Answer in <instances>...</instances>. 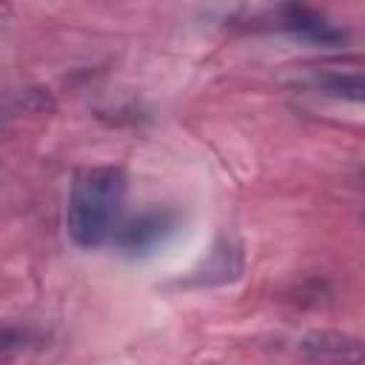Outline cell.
I'll list each match as a JSON object with an SVG mask.
<instances>
[{
    "instance_id": "obj_1",
    "label": "cell",
    "mask_w": 365,
    "mask_h": 365,
    "mask_svg": "<svg viewBox=\"0 0 365 365\" xmlns=\"http://www.w3.org/2000/svg\"><path fill=\"white\" fill-rule=\"evenodd\" d=\"M125 202V174L117 165L83 168L68 194L66 231L74 245L91 251L114 240Z\"/></svg>"
},
{
    "instance_id": "obj_2",
    "label": "cell",
    "mask_w": 365,
    "mask_h": 365,
    "mask_svg": "<svg viewBox=\"0 0 365 365\" xmlns=\"http://www.w3.org/2000/svg\"><path fill=\"white\" fill-rule=\"evenodd\" d=\"M274 26L282 29L285 34L305 40L311 46H342L348 40V31L336 23H331L328 17L305 9V6H279L274 14Z\"/></svg>"
},
{
    "instance_id": "obj_3",
    "label": "cell",
    "mask_w": 365,
    "mask_h": 365,
    "mask_svg": "<svg viewBox=\"0 0 365 365\" xmlns=\"http://www.w3.org/2000/svg\"><path fill=\"white\" fill-rule=\"evenodd\" d=\"M299 351L322 365H359L362 359V345L351 334L339 331H311L302 336Z\"/></svg>"
},
{
    "instance_id": "obj_4",
    "label": "cell",
    "mask_w": 365,
    "mask_h": 365,
    "mask_svg": "<svg viewBox=\"0 0 365 365\" xmlns=\"http://www.w3.org/2000/svg\"><path fill=\"white\" fill-rule=\"evenodd\" d=\"M174 214L168 211H145L140 214L137 220H131L128 225L117 228L114 234V242L123 248V251H131V254H145L151 251L154 245H160L171 231H174Z\"/></svg>"
},
{
    "instance_id": "obj_5",
    "label": "cell",
    "mask_w": 365,
    "mask_h": 365,
    "mask_svg": "<svg viewBox=\"0 0 365 365\" xmlns=\"http://www.w3.org/2000/svg\"><path fill=\"white\" fill-rule=\"evenodd\" d=\"M242 271V254L237 245H231L228 240L217 242L211 248V254L185 277L180 279V285H220L228 279H237Z\"/></svg>"
},
{
    "instance_id": "obj_6",
    "label": "cell",
    "mask_w": 365,
    "mask_h": 365,
    "mask_svg": "<svg viewBox=\"0 0 365 365\" xmlns=\"http://www.w3.org/2000/svg\"><path fill=\"white\" fill-rule=\"evenodd\" d=\"M308 88L322 94V97H334V100H362V77L359 71H314L308 80Z\"/></svg>"
}]
</instances>
